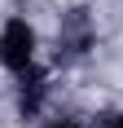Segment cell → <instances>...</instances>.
<instances>
[{"label":"cell","instance_id":"6da1fadb","mask_svg":"<svg viewBox=\"0 0 123 128\" xmlns=\"http://www.w3.org/2000/svg\"><path fill=\"white\" fill-rule=\"evenodd\" d=\"M0 66L13 75H26L35 66V31L26 18H9L0 26Z\"/></svg>","mask_w":123,"mask_h":128},{"label":"cell","instance_id":"7a4b0ae2","mask_svg":"<svg viewBox=\"0 0 123 128\" xmlns=\"http://www.w3.org/2000/svg\"><path fill=\"white\" fill-rule=\"evenodd\" d=\"M92 18L84 9H70L62 18V31H57V62H75V58H84L92 49Z\"/></svg>","mask_w":123,"mask_h":128},{"label":"cell","instance_id":"3957f363","mask_svg":"<svg viewBox=\"0 0 123 128\" xmlns=\"http://www.w3.org/2000/svg\"><path fill=\"white\" fill-rule=\"evenodd\" d=\"M22 80V97H18V106H22V115L31 119V115H40V106H44V93H49V84H44V75H40L35 66L26 71V75H18Z\"/></svg>","mask_w":123,"mask_h":128},{"label":"cell","instance_id":"277c9868","mask_svg":"<svg viewBox=\"0 0 123 128\" xmlns=\"http://www.w3.org/2000/svg\"><path fill=\"white\" fill-rule=\"evenodd\" d=\"M49 128H79V124H70V119H57V124H49Z\"/></svg>","mask_w":123,"mask_h":128},{"label":"cell","instance_id":"5b68a950","mask_svg":"<svg viewBox=\"0 0 123 128\" xmlns=\"http://www.w3.org/2000/svg\"><path fill=\"white\" fill-rule=\"evenodd\" d=\"M110 128H123V115H119V119H114V124H110Z\"/></svg>","mask_w":123,"mask_h":128}]
</instances>
